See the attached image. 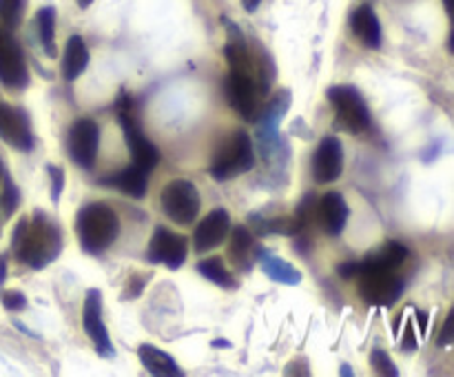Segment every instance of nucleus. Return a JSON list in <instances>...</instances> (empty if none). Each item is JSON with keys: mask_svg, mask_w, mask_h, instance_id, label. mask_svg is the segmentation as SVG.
Segmentation results:
<instances>
[{"mask_svg": "<svg viewBox=\"0 0 454 377\" xmlns=\"http://www.w3.org/2000/svg\"><path fill=\"white\" fill-rule=\"evenodd\" d=\"M12 248L22 264L31 269H44L62 251L60 226L43 211H35L34 217H22L16 224Z\"/></svg>", "mask_w": 454, "mask_h": 377, "instance_id": "nucleus-1", "label": "nucleus"}, {"mask_svg": "<svg viewBox=\"0 0 454 377\" xmlns=\"http://www.w3.org/2000/svg\"><path fill=\"white\" fill-rule=\"evenodd\" d=\"M75 233L80 247L91 255L106 251L120 233V222L114 208L105 202H89L75 216Z\"/></svg>", "mask_w": 454, "mask_h": 377, "instance_id": "nucleus-2", "label": "nucleus"}, {"mask_svg": "<svg viewBox=\"0 0 454 377\" xmlns=\"http://www.w3.org/2000/svg\"><path fill=\"white\" fill-rule=\"evenodd\" d=\"M253 164H255V151H253L251 136L238 129L231 136V140L217 151L208 171L217 182H226L251 171Z\"/></svg>", "mask_w": 454, "mask_h": 377, "instance_id": "nucleus-3", "label": "nucleus"}, {"mask_svg": "<svg viewBox=\"0 0 454 377\" xmlns=\"http://www.w3.org/2000/svg\"><path fill=\"white\" fill-rule=\"evenodd\" d=\"M326 96L333 109L337 111L340 122L348 131L364 133L371 127V109L357 89L348 87V84H337V87L328 89Z\"/></svg>", "mask_w": 454, "mask_h": 377, "instance_id": "nucleus-4", "label": "nucleus"}, {"mask_svg": "<svg viewBox=\"0 0 454 377\" xmlns=\"http://www.w3.org/2000/svg\"><path fill=\"white\" fill-rule=\"evenodd\" d=\"M160 204H162V211L168 220L186 226L191 222H195L202 200H200V193L193 182L173 180L162 189Z\"/></svg>", "mask_w": 454, "mask_h": 377, "instance_id": "nucleus-5", "label": "nucleus"}, {"mask_svg": "<svg viewBox=\"0 0 454 377\" xmlns=\"http://www.w3.org/2000/svg\"><path fill=\"white\" fill-rule=\"evenodd\" d=\"M357 278H359V293H362V297L368 302V304H375V306H393L395 302L403 295V288H406L403 278H399L395 271L371 269V271H362Z\"/></svg>", "mask_w": 454, "mask_h": 377, "instance_id": "nucleus-6", "label": "nucleus"}, {"mask_svg": "<svg viewBox=\"0 0 454 377\" xmlns=\"http://www.w3.org/2000/svg\"><path fill=\"white\" fill-rule=\"evenodd\" d=\"M98 145H100V129L91 118H78L69 129L67 136V149L71 160L84 171H91L98 158Z\"/></svg>", "mask_w": 454, "mask_h": 377, "instance_id": "nucleus-7", "label": "nucleus"}, {"mask_svg": "<svg viewBox=\"0 0 454 377\" xmlns=\"http://www.w3.org/2000/svg\"><path fill=\"white\" fill-rule=\"evenodd\" d=\"M224 93L229 105L242 115L244 120H255L260 114V91L255 78L247 71H229L224 78Z\"/></svg>", "mask_w": 454, "mask_h": 377, "instance_id": "nucleus-8", "label": "nucleus"}, {"mask_svg": "<svg viewBox=\"0 0 454 377\" xmlns=\"http://www.w3.org/2000/svg\"><path fill=\"white\" fill-rule=\"evenodd\" d=\"M186 255H189V240L184 235L168 231L167 226H158L151 235L149 251L146 257L153 264H164L167 269L176 271L184 264Z\"/></svg>", "mask_w": 454, "mask_h": 377, "instance_id": "nucleus-9", "label": "nucleus"}, {"mask_svg": "<svg viewBox=\"0 0 454 377\" xmlns=\"http://www.w3.org/2000/svg\"><path fill=\"white\" fill-rule=\"evenodd\" d=\"M0 82L9 89H25L29 84V71L20 47L3 27H0Z\"/></svg>", "mask_w": 454, "mask_h": 377, "instance_id": "nucleus-10", "label": "nucleus"}, {"mask_svg": "<svg viewBox=\"0 0 454 377\" xmlns=\"http://www.w3.org/2000/svg\"><path fill=\"white\" fill-rule=\"evenodd\" d=\"M118 122L124 131V140H127L129 151H131L133 164H137L145 171H151L153 167H158L160 162V151L158 146L151 140H146V136L142 133L140 124L131 118V114L127 111H118Z\"/></svg>", "mask_w": 454, "mask_h": 377, "instance_id": "nucleus-11", "label": "nucleus"}, {"mask_svg": "<svg viewBox=\"0 0 454 377\" xmlns=\"http://www.w3.org/2000/svg\"><path fill=\"white\" fill-rule=\"evenodd\" d=\"M82 326L84 333L91 337L93 346H96V353L102 357H114L115 350L111 344L109 331H106L105 322H102V293L98 288H91L84 297L82 306Z\"/></svg>", "mask_w": 454, "mask_h": 377, "instance_id": "nucleus-12", "label": "nucleus"}, {"mask_svg": "<svg viewBox=\"0 0 454 377\" xmlns=\"http://www.w3.org/2000/svg\"><path fill=\"white\" fill-rule=\"evenodd\" d=\"M344 171V146L340 137L326 136L319 142L317 151L313 155V177L319 185H331L340 180Z\"/></svg>", "mask_w": 454, "mask_h": 377, "instance_id": "nucleus-13", "label": "nucleus"}, {"mask_svg": "<svg viewBox=\"0 0 454 377\" xmlns=\"http://www.w3.org/2000/svg\"><path fill=\"white\" fill-rule=\"evenodd\" d=\"M0 137L13 149L31 151L34 136H31L29 118L25 111L7 105V102H0Z\"/></svg>", "mask_w": 454, "mask_h": 377, "instance_id": "nucleus-14", "label": "nucleus"}, {"mask_svg": "<svg viewBox=\"0 0 454 377\" xmlns=\"http://www.w3.org/2000/svg\"><path fill=\"white\" fill-rule=\"evenodd\" d=\"M231 231V216L226 208H213L193 233V248L198 253H208L220 247Z\"/></svg>", "mask_w": 454, "mask_h": 377, "instance_id": "nucleus-15", "label": "nucleus"}, {"mask_svg": "<svg viewBox=\"0 0 454 377\" xmlns=\"http://www.w3.org/2000/svg\"><path fill=\"white\" fill-rule=\"evenodd\" d=\"M348 222V204L341 193L331 191L319 202V224L328 235H340Z\"/></svg>", "mask_w": 454, "mask_h": 377, "instance_id": "nucleus-16", "label": "nucleus"}, {"mask_svg": "<svg viewBox=\"0 0 454 377\" xmlns=\"http://www.w3.org/2000/svg\"><path fill=\"white\" fill-rule=\"evenodd\" d=\"M406 257H408V248L403 247L402 242L388 240L384 247L375 248V251L368 253L364 260H359V273H362V271H371V269L397 271L399 266L406 262Z\"/></svg>", "mask_w": 454, "mask_h": 377, "instance_id": "nucleus-17", "label": "nucleus"}, {"mask_svg": "<svg viewBox=\"0 0 454 377\" xmlns=\"http://www.w3.org/2000/svg\"><path fill=\"white\" fill-rule=\"evenodd\" d=\"M350 27H353V34L357 35L368 49L381 47V25L375 9H372L371 4H362V7L355 9L353 16H350Z\"/></svg>", "mask_w": 454, "mask_h": 377, "instance_id": "nucleus-18", "label": "nucleus"}, {"mask_svg": "<svg viewBox=\"0 0 454 377\" xmlns=\"http://www.w3.org/2000/svg\"><path fill=\"white\" fill-rule=\"evenodd\" d=\"M105 185L114 186V189L122 191V193L131 195V198L142 200L146 195V186H149V171L140 169L137 164H129L127 169L118 171L115 176L105 177Z\"/></svg>", "mask_w": 454, "mask_h": 377, "instance_id": "nucleus-19", "label": "nucleus"}, {"mask_svg": "<svg viewBox=\"0 0 454 377\" xmlns=\"http://www.w3.org/2000/svg\"><path fill=\"white\" fill-rule=\"evenodd\" d=\"M137 357H140L142 366L155 377H180L182 368L177 366L176 359L168 353H164L162 349H155L151 344H142L137 349Z\"/></svg>", "mask_w": 454, "mask_h": 377, "instance_id": "nucleus-20", "label": "nucleus"}, {"mask_svg": "<svg viewBox=\"0 0 454 377\" xmlns=\"http://www.w3.org/2000/svg\"><path fill=\"white\" fill-rule=\"evenodd\" d=\"M89 67V47L80 35H71L67 40L65 53H62V78L75 80L84 74Z\"/></svg>", "mask_w": 454, "mask_h": 377, "instance_id": "nucleus-21", "label": "nucleus"}, {"mask_svg": "<svg viewBox=\"0 0 454 377\" xmlns=\"http://www.w3.org/2000/svg\"><path fill=\"white\" fill-rule=\"evenodd\" d=\"M255 257V240L247 226H235L229 242V260L238 269H248L251 260Z\"/></svg>", "mask_w": 454, "mask_h": 377, "instance_id": "nucleus-22", "label": "nucleus"}, {"mask_svg": "<svg viewBox=\"0 0 454 377\" xmlns=\"http://www.w3.org/2000/svg\"><path fill=\"white\" fill-rule=\"evenodd\" d=\"M262 271H264L266 278H270L273 282L286 284V287H297L301 282V273L293 264H288L286 260L275 255H264L260 260Z\"/></svg>", "mask_w": 454, "mask_h": 377, "instance_id": "nucleus-23", "label": "nucleus"}, {"mask_svg": "<svg viewBox=\"0 0 454 377\" xmlns=\"http://www.w3.org/2000/svg\"><path fill=\"white\" fill-rule=\"evenodd\" d=\"M288 106H291V91H288V89H282V91L266 105V109L262 111L260 133H278V127L284 120V115H286Z\"/></svg>", "mask_w": 454, "mask_h": 377, "instance_id": "nucleus-24", "label": "nucleus"}, {"mask_svg": "<svg viewBox=\"0 0 454 377\" xmlns=\"http://www.w3.org/2000/svg\"><path fill=\"white\" fill-rule=\"evenodd\" d=\"M198 273L207 278L208 282L217 284L220 288H238V279L233 278L229 269H226L222 257H207V260L198 262Z\"/></svg>", "mask_w": 454, "mask_h": 377, "instance_id": "nucleus-25", "label": "nucleus"}, {"mask_svg": "<svg viewBox=\"0 0 454 377\" xmlns=\"http://www.w3.org/2000/svg\"><path fill=\"white\" fill-rule=\"evenodd\" d=\"M35 25H38V38L43 43L44 53L53 58L58 53L56 49V9L43 7L35 16Z\"/></svg>", "mask_w": 454, "mask_h": 377, "instance_id": "nucleus-26", "label": "nucleus"}, {"mask_svg": "<svg viewBox=\"0 0 454 377\" xmlns=\"http://www.w3.org/2000/svg\"><path fill=\"white\" fill-rule=\"evenodd\" d=\"M0 204H3L4 217H12L13 211L18 208V204H20V191H18L16 182L7 176V171H4L3 177V198H0Z\"/></svg>", "mask_w": 454, "mask_h": 377, "instance_id": "nucleus-27", "label": "nucleus"}, {"mask_svg": "<svg viewBox=\"0 0 454 377\" xmlns=\"http://www.w3.org/2000/svg\"><path fill=\"white\" fill-rule=\"evenodd\" d=\"M22 12H25V0H0V20L7 29L18 27Z\"/></svg>", "mask_w": 454, "mask_h": 377, "instance_id": "nucleus-28", "label": "nucleus"}, {"mask_svg": "<svg viewBox=\"0 0 454 377\" xmlns=\"http://www.w3.org/2000/svg\"><path fill=\"white\" fill-rule=\"evenodd\" d=\"M371 364H372V368H375V373H380V375H384V377H397L399 375V368L395 366L393 357H390L384 349H372Z\"/></svg>", "mask_w": 454, "mask_h": 377, "instance_id": "nucleus-29", "label": "nucleus"}, {"mask_svg": "<svg viewBox=\"0 0 454 377\" xmlns=\"http://www.w3.org/2000/svg\"><path fill=\"white\" fill-rule=\"evenodd\" d=\"M47 173H49V180H51V200H53V204H58L60 202L62 189H65V171H62L60 167H53V164H49Z\"/></svg>", "mask_w": 454, "mask_h": 377, "instance_id": "nucleus-30", "label": "nucleus"}, {"mask_svg": "<svg viewBox=\"0 0 454 377\" xmlns=\"http://www.w3.org/2000/svg\"><path fill=\"white\" fill-rule=\"evenodd\" d=\"M3 306L7 310H22L27 306V297L20 291H4L3 293Z\"/></svg>", "mask_w": 454, "mask_h": 377, "instance_id": "nucleus-31", "label": "nucleus"}, {"mask_svg": "<svg viewBox=\"0 0 454 377\" xmlns=\"http://www.w3.org/2000/svg\"><path fill=\"white\" fill-rule=\"evenodd\" d=\"M437 344L439 346H450L454 344V309L448 313L446 322H443L442 331L437 335Z\"/></svg>", "mask_w": 454, "mask_h": 377, "instance_id": "nucleus-32", "label": "nucleus"}, {"mask_svg": "<svg viewBox=\"0 0 454 377\" xmlns=\"http://www.w3.org/2000/svg\"><path fill=\"white\" fill-rule=\"evenodd\" d=\"M417 349V335H415V326H412V322L406 324V328H403V337H402V350H415Z\"/></svg>", "mask_w": 454, "mask_h": 377, "instance_id": "nucleus-33", "label": "nucleus"}, {"mask_svg": "<svg viewBox=\"0 0 454 377\" xmlns=\"http://www.w3.org/2000/svg\"><path fill=\"white\" fill-rule=\"evenodd\" d=\"M340 275L341 278H357L359 275V262H344V264H340Z\"/></svg>", "mask_w": 454, "mask_h": 377, "instance_id": "nucleus-34", "label": "nucleus"}, {"mask_svg": "<svg viewBox=\"0 0 454 377\" xmlns=\"http://www.w3.org/2000/svg\"><path fill=\"white\" fill-rule=\"evenodd\" d=\"M415 318H417V324H419V331H421V335H424V333H426V328H428V313H426V310H417V313H415Z\"/></svg>", "mask_w": 454, "mask_h": 377, "instance_id": "nucleus-35", "label": "nucleus"}, {"mask_svg": "<svg viewBox=\"0 0 454 377\" xmlns=\"http://www.w3.org/2000/svg\"><path fill=\"white\" fill-rule=\"evenodd\" d=\"M260 4H262V0H242V7L247 9L248 13H255Z\"/></svg>", "mask_w": 454, "mask_h": 377, "instance_id": "nucleus-36", "label": "nucleus"}, {"mask_svg": "<svg viewBox=\"0 0 454 377\" xmlns=\"http://www.w3.org/2000/svg\"><path fill=\"white\" fill-rule=\"evenodd\" d=\"M4 278H7V260L4 255H0V284L4 282Z\"/></svg>", "mask_w": 454, "mask_h": 377, "instance_id": "nucleus-37", "label": "nucleus"}, {"mask_svg": "<svg viewBox=\"0 0 454 377\" xmlns=\"http://www.w3.org/2000/svg\"><path fill=\"white\" fill-rule=\"evenodd\" d=\"M443 4H446V12H448V16H450V20L454 25V0H443Z\"/></svg>", "mask_w": 454, "mask_h": 377, "instance_id": "nucleus-38", "label": "nucleus"}, {"mask_svg": "<svg viewBox=\"0 0 454 377\" xmlns=\"http://www.w3.org/2000/svg\"><path fill=\"white\" fill-rule=\"evenodd\" d=\"M75 3H78L80 9H87V7H91L93 0H75Z\"/></svg>", "mask_w": 454, "mask_h": 377, "instance_id": "nucleus-39", "label": "nucleus"}, {"mask_svg": "<svg viewBox=\"0 0 454 377\" xmlns=\"http://www.w3.org/2000/svg\"><path fill=\"white\" fill-rule=\"evenodd\" d=\"M341 375H344V377L353 375V368H348V364H341Z\"/></svg>", "mask_w": 454, "mask_h": 377, "instance_id": "nucleus-40", "label": "nucleus"}, {"mask_svg": "<svg viewBox=\"0 0 454 377\" xmlns=\"http://www.w3.org/2000/svg\"><path fill=\"white\" fill-rule=\"evenodd\" d=\"M448 49H450V53L454 56V29H452V34H450V40H448Z\"/></svg>", "mask_w": 454, "mask_h": 377, "instance_id": "nucleus-41", "label": "nucleus"}, {"mask_svg": "<svg viewBox=\"0 0 454 377\" xmlns=\"http://www.w3.org/2000/svg\"><path fill=\"white\" fill-rule=\"evenodd\" d=\"M213 346H226V349H229V346H231V342H224V340H215V342H213Z\"/></svg>", "mask_w": 454, "mask_h": 377, "instance_id": "nucleus-42", "label": "nucleus"}, {"mask_svg": "<svg viewBox=\"0 0 454 377\" xmlns=\"http://www.w3.org/2000/svg\"><path fill=\"white\" fill-rule=\"evenodd\" d=\"M3 177H4V164L3 160H0V185H3Z\"/></svg>", "mask_w": 454, "mask_h": 377, "instance_id": "nucleus-43", "label": "nucleus"}]
</instances>
